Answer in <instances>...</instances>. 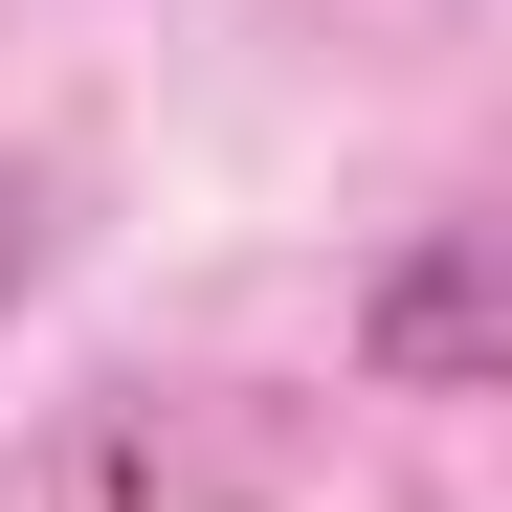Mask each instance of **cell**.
Segmentation results:
<instances>
[{
  "label": "cell",
  "mask_w": 512,
  "mask_h": 512,
  "mask_svg": "<svg viewBox=\"0 0 512 512\" xmlns=\"http://www.w3.org/2000/svg\"><path fill=\"white\" fill-rule=\"evenodd\" d=\"M23 268H45V223H23V179H0V312H23Z\"/></svg>",
  "instance_id": "obj_2"
},
{
  "label": "cell",
  "mask_w": 512,
  "mask_h": 512,
  "mask_svg": "<svg viewBox=\"0 0 512 512\" xmlns=\"http://www.w3.org/2000/svg\"><path fill=\"white\" fill-rule=\"evenodd\" d=\"M357 357H379L401 401H490V245H468V223H423L401 268L357 290Z\"/></svg>",
  "instance_id": "obj_1"
}]
</instances>
